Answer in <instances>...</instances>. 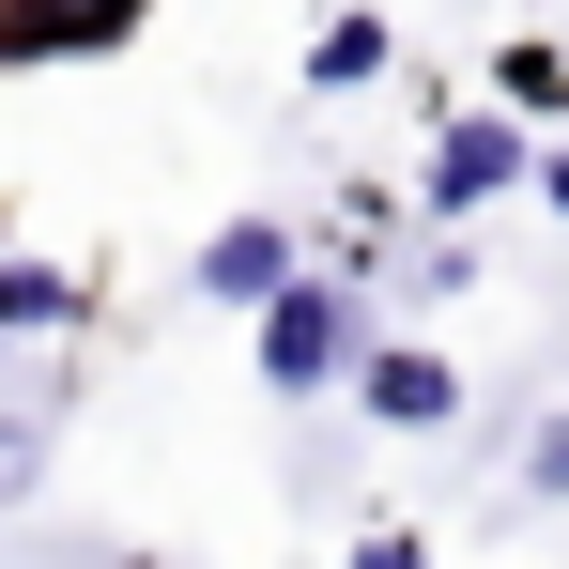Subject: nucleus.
I'll list each match as a JSON object with an SVG mask.
<instances>
[{"label": "nucleus", "instance_id": "obj_6", "mask_svg": "<svg viewBox=\"0 0 569 569\" xmlns=\"http://www.w3.org/2000/svg\"><path fill=\"white\" fill-rule=\"evenodd\" d=\"M370 62H385V16H339V31L308 47V78H370Z\"/></svg>", "mask_w": 569, "mask_h": 569}, {"label": "nucleus", "instance_id": "obj_9", "mask_svg": "<svg viewBox=\"0 0 569 569\" xmlns=\"http://www.w3.org/2000/svg\"><path fill=\"white\" fill-rule=\"evenodd\" d=\"M555 200H569V154H555Z\"/></svg>", "mask_w": 569, "mask_h": 569}, {"label": "nucleus", "instance_id": "obj_2", "mask_svg": "<svg viewBox=\"0 0 569 569\" xmlns=\"http://www.w3.org/2000/svg\"><path fill=\"white\" fill-rule=\"evenodd\" d=\"M200 292H216V308H278V292H292V247L247 216V231H216V247H200Z\"/></svg>", "mask_w": 569, "mask_h": 569}, {"label": "nucleus", "instance_id": "obj_8", "mask_svg": "<svg viewBox=\"0 0 569 569\" xmlns=\"http://www.w3.org/2000/svg\"><path fill=\"white\" fill-rule=\"evenodd\" d=\"M523 492H569V416L539 431V447H523Z\"/></svg>", "mask_w": 569, "mask_h": 569}, {"label": "nucleus", "instance_id": "obj_3", "mask_svg": "<svg viewBox=\"0 0 569 569\" xmlns=\"http://www.w3.org/2000/svg\"><path fill=\"white\" fill-rule=\"evenodd\" d=\"M370 416H385V431H447V416H462L447 355H370Z\"/></svg>", "mask_w": 569, "mask_h": 569}, {"label": "nucleus", "instance_id": "obj_1", "mask_svg": "<svg viewBox=\"0 0 569 569\" xmlns=\"http://www.w3.org/2000/svg\"><path fill=\"white\" fill-rule=\"evenodd\" d=\"M339 355H355V308H339L323 278H292L278 308H262V370H278V385H323Z\"/></svg>", "mask_w": 569, "mask_h": 569}, {"label": "nucleus", "instance_id": "obj_4", "mask_svg": "<svg viewBox=\"0 0 569 569\" xmlns=\"http://www.w3.org/2000/svg\"><path fill=\"white\" fill-rule=\"evenodd\" d=\"M508 170H523V139H508V123H462V139L431 154V216H462V200H492Z\"/></svg>", "mask_w": 569, "mask_h": 569}, {"label": "nucleus", "instance_id": "obj_5", "mask_svg": "<svg viewBox=\"0 0 569 569\" xmlns=\"http://www.w3.org/2000/svg\"><path fill=\"white\" fill-rule=\"evenodd\" d=\"M123 16H139V0H16V16H0V47H108Z\"/></svg>", "mask_w": 569, "mask_h": 569}, {"label": "nucleus", "instance_id": "obj_7", "mask_svg": "<svg viewBox=\"0 0 569 569\" xmlns=\"http://www.w3.org/2000/svg\"><path fill=\"white\" fill-rule=\"evenodd\" d=\"M0 323H62V278L47 262H0Z\"/></svg>", "mask_w": 569, "mask_h": 569}]
</instances>
